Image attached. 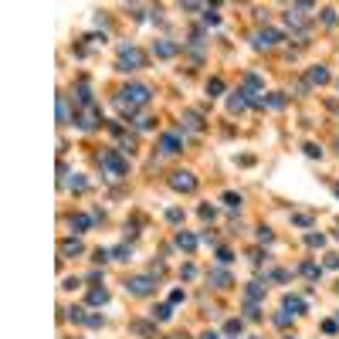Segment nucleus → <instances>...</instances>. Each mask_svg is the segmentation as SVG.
<instances>
[{
    "instance_id": "16",
    "label": "nucleus",
    "mask_w": 339,
    "mask_h": 339,
    "mask_svg": "<svg viewBox=\"0 0 339 339\" xmlns=\"http://www.w3.org/2000/svg\"><path fill=\"white\" fill-rule=\"evenodd\" d=\"M329 81V71L322 65H316V68H309V85H326Z\"/></svg>"
},
{
    "instance_id": "19",
    "label": "nucleus",
    "mask_w": 339,
    "mask_h": 339,
    "mask_svg": "<svg viewBox=\"0 0 339 339\" xmlns=\"http://www.w3.org/2000/svg\"><path fill=\"white\" fill-rule=\"evenodd\" d=\"M281 309H288V312H305V302H302L299 295H285V302H281Z\"/></svg>"
},
{
    "instance_id": "10",
    "label": "nucleus",
    "mask_w": 339,
    "mask_h": 339,
    "mask_svg": "<svg viewBox=\"0 0 339 339\" xmlns=\"http://www.w3.org/2000/svg\"><path fill=\"white\" fill-rule=\"evenodd\" d=\"M160 153H163V156H173V153H180V129H177V133L160 136Z\"/></svg>"
},
{
    "instance_id": "22",
    "label": "nucleus",
    "mask_w": 339,
    "mask_h": 339,
    "mask_svg": "<svg viewBox=\"0 0 339 339\" xmlns=\"http://www.w3.org/2000/svg\"><path fill=\"white\" fill-rule=\"evenodd\" d=\"M105 302H109V292L105 288H92L88 292V305H105Z\"/></svg>"
},
{
    "instance_id": "14",
    "label": "nucleus",
    "mask_w": 339,
    "mask_h": 339,
    "mask_svg": "<svg viewBox=\"0 0 339 339\" xmlns=\"http://www.w3.org/2000/svg\"><path fill=\"white\" fill-rule=\"evenodd\" d=\"M244 105H248V99H244V92H234V95L227 99V109H231V116H238V112H244Z\"/></svg>"
},
{
    "instance_id": "25",
    "label": "nucleus",
    "mask_w": 339,
    "mask_h": 339,
    "mask_svg": "<svg viewBox=\"0 0 339 339\" xmlns=\"http://www.w3.org/2000/svg\"><path fill=\"white\" fill-rule=\"evenodd\" d=\"M68 187H71V194H85L88 190V180L85 177H75V180H68Z\"/></svg>"
},
{
    "instance_id": "27",
    "label": "nucleus",
    "mask_w": 339,
    "mask_h": 339,
    "mask_svg": "<svg viewBox=\"0 0 339 339\" xmlns=\"http://www.w3.org/2000/svg\"><path fill=\"white\" fill-rule=\"evenodd\" d=\"M220 92H224V81H220V78H210V81H207V95L214 99V95H220Z\"/></svg>"
},
{
    "instance_id": "30",
    "label": "nucleus",
    "mask_w": 339,
    "mask_h": 339,
    "mask_svg": "<svg viewBox=\"0 0 339 339\" xmlns=\"http://www.w3.org/2000/svg\"><path fill=\"white\" fill-rule=\"evenodd\" d=\"M305 244H309V248H322L326 238H322V234H305Z\"/></svg>"
},
{
    "instance_id": "28",
    "label": "nucleus",
    "mask_w": 339,
    "mask_h": 339,
    "mask_svg": "<svg viewBox=\"0 0 339 339\" xmlns=\"http://www.w3.org/2000/svg\"><path fill=\"white\" fill-rule=\"evenodd\" d=\"M302 275H305V278H319V265H316V261H305V265H302Z\"/></svg>"
},
{
    "instance_id": "34",
    "label": "nucleus",
    "mask_w": 339,
    "mask_h": 339,
    "mask_svg": "<svg viewBox=\"0 0 339 339\" xmlns=\"http://www.w3.org/2000/svg\"><path fill=\"white\" fill-rule=\"evenodd\" d=\"M217 261H220V265H231V261H234V255H231L227 248H217Z\"/></svg>"
},
{
    "instance_id": "40",
    "label": "nucleus",
    "mask_w": 339,
    "mask_h": 339,
    "mask_svg": "<svg viewBox=\"0 0 339 339\" xmlns=\"http://www.w3.org/2000/svg\"><path fill=\"white\" fill-rule=\"evenodd\" d=\"M268 105H271V109H281V105H285V99H281L278 92H271V95H268Z\"/></svg>"
},
{
    "instance_id": "24",
    "label": "nucleus",
    "mask_w": 339,
    "mask_h": 339,
    "mask_svg": "<svg viewBox=\"0 0 339 339\" xmlns=\"http://www.w3.org/2000/svg\"><path fill=\"white\" fill-rule=\"evenodd\" d=\"M129 255H133L129 244H116V248H112V258H116V261H129Z\"/></svg>"
},
{
    "instance_id": "18",
    "label": "nucleus",
    "mask_w": 339,
    "mask_h": 339,
    "mask_svg": "<svg viewBox=\"0 0 339 339\" xmlns=\"http://www.w3.org/2000/svg\"><path fill=\"white\" fill-rule=\"evenodd\" d=\"M177 248L194 251V248H197V238H194V234H187V231H180V234H177Z\"/></svg>"
},
{
    "instance_id": "32",
    "label": "nucleus",
    "mask_w": 339,
    "mask_h": 339,
    "mask_svg": "<svg viewBox=\"0 0 339 339\" xmlns=\"http://www.w3.org/2000/svg\"><path fill=\"white\" fill-rule=\"evenodd\" d=\"M292 316H295V312H288V309H281V312L275 316V326H288V322H292Z\"/></svg>"
},
{
    "instance_id": "38",
    "label": "nucleus",
    "mask_w": 339,
    "mask_h": 339,
    "mask_svg": "<svg viewBox=\"0 0 339 339\" xmlns=\"http://www.w3.org/2000/svg\"><path fill=\"white\" fill-rule=\"evenodd\" d=\"M224 333H227V336H234V333H241V319H231V322L224 326Z\"/></svg>"
},
{
    "instance_id": "2",
    "label": "nucleus",
    "mask_w": 339,
    "mask_h": 339,
    "mask_svg": "<svg viewBox=\"0 0 339 339\" xmlns=\"http://www.w3.org/2000/svg\"><path fill=\"white\" fill-rule=\"evenodd\" d=\"M99 166L109 173L112 183L126 177V160H122V153H116V149H102V153H99Z\"/></svg>"
},
{
    "instance_id": "15",
    "label": "nucleus",
    "mask_w": 339,
    "mask_h": 339,
    "mask_svg": "<svg viewBox=\"0 0 339 339\" xmlns=\"http://www.w3.org/2000/svg\"><path fill=\"white\" fill-rule=\"evenodd\" d=\"M92 220H95V217H85V214H71V217H68V227H71V231L78 234V231H85V227H88Z\"/></svg>"
},
{
    "instance_id": "13",
    "label": "nucleus",
    "mask_w": 339,
    "mask_h": 339,
    "mask_svg": "<svg viewBox=\"0 0 339 339\" xmlns=\"http://www.w3.org/2000/svg\"><path fill=\"white\" fill-rule=\"evenodd\" d=\"M58 122H61V126L75 122V116H71V109H68V95H58Z\"/></svg>"
},
{
    "instance_id": "46",
    "label": "nucleus",
    "mask_w": 339,
    "mask_h": 339,
    "mask_svg": "<svg viewBox=\"0 0 339 339\" xmlns=\"http://www.w3.org/2000/svg\"><path fill=\"white\" fill-rule=\"evenodd\" d=\"M183 278H187V281L197 278V268H194V265H183Z\"/></svg>"
},
{
    "instance_id": "44",
    "label": "nucleus",
    "mask_w": 339,
    "mask_h": 339,
    "mask_svg": "<svg viewBox=\"0 0 339 339\" xmlns=\"http://www.w3.org/2000/svg\"><path fill=\"white\" fill-rule=\"evenodd\" d=\"M336 329H339V326H336V322H333V319H326V322H322V333H329V336H333Z\"/></svg>"
},
{
    "instance_id": "17",
    "label": "nucleus",
    "mask_w": 339,
    "mask_h": 339,
    "mask_svg": "<svg viewBox=\"0 0 339 339\" xmlns=\"http://www.w3.org/2000/svg\"><path fill=\"white\" fill-rule=\"evenodd\" d=\"M153 51H156V58H173V55H177V44H173V41H156Z\"/></svg>"
},
{
    "instance_id": "1",
    "label": "nucleus",
    "mask_w": 339,
    "mask_h": 339,
    "mask_svg": "<svg viewBox=\"0 0 339 339\" xmlns=\"http://www.w3.org/2000/svg\"><path fill=\"white\" fill-rule=\"evenodd\" d=\"M149 99H153V88L149 85H126L122 92H119V99H116V105H119V112H126V116H133L136 109H142V105H149Z\"/></svg>"
},
{
    "instance_id": "37",
    "label": "nucleus",
    "mask_w": 339,
    "mask_h": 339,
    "mask_svg": "<svg viewBox=\"0 0 339 339\" xmlns=\"http://www.w3.org/2000/svg\"><path fill=\"white\" fill-rule=\"evenodd\" d=\"M244 316H248V319H258V316H261V312H258V302H248V305H244Z\"/></svg>"
},
{
    "instance_id": "21",
    "label": "nucleus",
    "mask_w": 339,
    "mask_h": 339,
    "mask_svg": "<svg viewBox=\"0 0 339 339\" xmlns=\"http://www.w3.org/2000/svg\"><path fill=\"white\" fill-rule=\"evenodd\" d=\"M261 299H265V285L261 281H251L248 285V302H261Z\"/></svg>"
},
{
    "instance_id": "4",
    "label": "nucleus",
    "mask_w": 339,
    "mask_h": 339,
    "mask_svg": "<svg viewBox=\"0 0 339 339\" xmlns=\"http://www.w3.org/2000/svg\"><path fill=\"white\" fill-rule=\"evenodd\" d=\"M153 288H156V278L153 275H133V278H126V292L129 295L146 299V295H153Z\"/></svg>"
},
{
    "instance_id": "12",
    "label": "nucleus",
    "mask_w": 339,
    "mask_h": 339,
    "mask_svg": "<svg viewBox=\"0 0 339 339\" xmlns=\"http://www.w3.org/2000/svg\"><path fill=\"white\" fill-rule=\"evenodd\" d=\"M149 316H153V322H170V319H173V305H170V302H163V305H156Z\"/></svg>"
},
{
    "instance_id": "5",
    "label": "nucleus",
    "mask_w": 339,
    "mask_h": 339,
    "mask_svg": "<svg viewBox=\"0 0 339 339\" xmlns=\"http://www.w3.org/2000/svg\"><path fill=\"white\" fill-rule=\"evenodd\" d=\"M75 122H78V129H85V133L99 129V126H102V112H99V105H88V109L75 112Z\"/></svg>"
},
{
    "instance_id": "23",
    "label": "nucleus",
    "mask_w": 339,
    "mask_h": 339,
    "mask_svg": "<svg viewBox=\"0 0 339 339\" xmlns=\"http://www.w3.org/2000/svg\"><path fill=\"white\" fill-rule=\"evenodd\" d=\"M68 319H71V322H78V326H85V319H88V309L75 305V309H68Z\"/></svg>"
},
{
    "instance_id": "6",
    "label": "nucleus",
    "mask_w": 339,
    "mask_h": 339,
    "mask_svg": "<svg viewBox=\"0 0 339 339\" xmlns=\"http://www.w3.org/2000/svg\"><path fill=\"white\" fill-rule=\"evenodd\" d=\"M170 187H173L177 194H194V190H197V177H194L190 170H177V173L170 177Z\"/></svg>"
},
{
    "instance_id": "7",
    "label": "nucleus",
    "mask_w": 339,
    "mask_h": 339,
    "mask_svg": "<svg viewBox=\"0 0 339 339\" xmlns=\"http://www.w3.org/2000/svg\"><path fill=\"white\" fill-rule=\"evenodd\" d=\"M281 41V34L275 31V27H265V31H255V38H251V44L258 48V51H265V48H275Z\"/></svg>"
},
{
    "instance_id": "42",
    "label": "nucleus",
    "mask_w": 339,
    "mask_h": 339,
    "mask_svg": "<svg viewBox=\"0 0 339 339\" xmlns=\"http://www.w3.org/2000/svg\"><path fill=\"white\" fill-rule=\"evenodd\" d=\"M292 220H295V224H299V227H309V224H312V217H309V214H295V217H292Z\"/></svg>"
},
{
    "instance_id": "43",
    "label": "nucleus",
    "mask_w": 339,
    "mask_h": 339,
    "mask_svg": "<svg viewBox=\"0 0 339 339\" xmlns=\"http://www.w3.org/2000/svg\"><path fill=\"white\" fill-rule=\"evenodd\" d=\"M305 156H312V160H316V156H322V149H319L316 142H309V146H305Z\"/></svg>"
},
{
    "instance_id": "33",
    "label": "nucleus",
    "mask_w": 339,
    "mask_h": 339,
    "mask_svg": "<svg viewBox=\"0 0 339 339\" xmlns=\"http://www.w3.org/2000/svg\"><path fill=\"white\" fill-rule=\"evenodd\" d=\"M203 10H207V14H203V20H207L210 27H217V24H220V17H217V10H210V7H203Z\"/></svg>"
},
{
    "instance_id": "9",
    "label": "nucleus",
    "mask_w": 339,
    "mask_h": 339,
    "mask_svg": "<svg viewBox=\"0 0 339 339\" xmlns=\"http://www.w3.org/2000/svg\"><path fill=\"white\" fill-rule=\"evenodd\" d=\"M58 255H61V258H78V255H85V244H81L78 238H65V241L58 244Z\"/></svg>"
},
{
    "instance_id": "41",
    "label": "nucleus",
    "mask_w": 339,
    "mask_h": 339,
    "mask_svg": "<svg viewBox=\"0 0 339 339\" xmlns=\"http://www.w3.org/2000/svg\"><path fill=\"white\" fill-rule=\"evenodd\" d=\"M136 129H153V119H149V116H139V119H136Z\"/></svg>"
},
{
    "instance_id": "35",
    "label": "nucleus",
    "mask_w": 339,
    "mask_h": 339,
    "mask_svg": "<svg viewBox=\"0 0 339 339\" xmlns=\"http://www.w3.org/2000/svg\"><path fill=\"white\" fill-rule=\"evenodd\" d=\"M258 241H261V244H271V241H275V234H271L268 227H258Z\"/></svg>"
},
{
    "instance_id": "48",
    "label": "nucleus",
    "mask_w": 339,
    "mask_h": 339,
    "mask_svg": "<svg viewBox=\"0 0 339 339\" xmlns=\"http://www.w3.org/2000/svg\"><path fill=\"white\" fill-rule=\"evenodd\" d=\"M333 190H336V197H339V183H336V187H333Z\"/></svg>"
},
{
    "instance_id": "49",
    "label": "nucleus",
    "mask_w": 339,
    "mask_h": 339,
    "mask_svg": "<svg viewBox=\"0 0 339 339\" xmlns=\"http://www.w3.org/2000/svg\"><path fill=\"white\" fill-rule=\"evenodd\" d=\"M288 339H292V336H288Z\"/></svg>"
},
{
    "instance_id": "29",
    "label": "nucleus",
    "mask_w": 339,
    "mask_h": 339,
    "mask_svg": "<svg viewBox=\"0 0 339 339\" xmlns=\"http://www.w3.org/2000/svg\"><path fill=\"white\" fill-rule=\"evenodd\" d=\"M166 220H170V224H180V220H183V210H180V207H170V210H166Z\"/></svg>"
},
{
    "instance_id": "31",
    "label": "nucleus",
    "mask_w": 339,
    "mask_h": 339,
    "mask_svg": "<svg viewBox=\"0 0 339 339\" xmlns=\"http://www.w3.org/2000/svg\"><path fill=\"white\" fill-rule=\"evenodd\" d=\"M102 322H105V319H102V316H95V312H88V319H85V326H88V329H102Z\"/></svg>"
},
{
    "instance_id": "47",
    "label": "nucleus",
    "mask_w": 339,
    "mask_h": 339,
    "mask_svg": "<svg viewBox=\"0 0 339 339\" xmlns=\"http://www.w3.org/2000/svg\"><path fill=\"white\" fill-rule=\"evenodd\" d=\"M200 339H220V336H217V333H210V329H207V333H203Z\"/></svg>"
},
{
    "instance_id": "11",
    "label": "nucleus",
    "mask_w": 339,
    "mask_h": 339,
    "mask_svg": "<svg viewBox=\"0 0 339 339\" xmlns=\"http://www.w3.org/2000/svg\"><path fill=\"white\" fill-rule=\"evenodd\" d=\"M180 122H183L180 129H187V133H200V129H203V122H200V116H197V112H183V119H180Z\"/></svg>"
},
{
    "instance_id": "39",
    "label": "nucleus",
    "mask_w": 339,
    "mask_h": 339,
    "mask_svg": "<svg viewBox=\"0 0 339 339\" xmlns=\"http://www.w3.org/2000/svg\"><path fill=\"white\" fill-rule=\"evenodd\" d=\"M322 20H326V24L333 27V24L339 20V17H336V10H333V7H326V10H322Z\"/></svg>"
},
{
    "instance_id": "36",
    "label": "nucleus",
    "mask_w": 339,
    "mask_h": 339,
    "mask_svg": "<svg viewBox=\"0 0 339 339\" xmlns=\"http://www.w3.org/2000/svg\"><path fill=\"white\" fill-rule=\"evenodd\" d=\"M224 203H227V207H234V210H238V207H241V197H238V194H231V190H227V194H224Z\"/></svg>"
},
{
    "instance_id": "8",
    "label": "nucleus",
    "mask_w": 339,
    "mask_h": 339,
    "mask_svg": "<svg viewBox=\"0 0 339 339\" xmlns=\"http://www.w3.org/2000/svg\"><path fill=\"white\" fill-rule=\"evenodd\" d=\"M75 105H78V109H88V105H95L88 78H78V81H75Z\"/></svg>"
},
{
    "instance_id": "20",
    "label": "nucleus",
    "mask_w": 339,
    "mask_h": 339,
    "mask_svg": "<svg viewBox=\"0 0 339 339\" xmlns=\"http://www.w3.org/2000/svg\"><path fill=\"white\" fill-rule=\"evenodd\" d=\"M207 278H210V285H217V288H227V285H231V275H227V271H210Z\"/></svg>"
},
{
    "instance_id": "26",
    "label": "nucleus",
    "mask_w": 339,
    "mask_h": 339,
    "mask_svg": "<svg viewBox=\"0 0 339 339\" xmlns=\"http://www.w3.org/2000/svg\"><path fill=\"white\" fill-rule=\"evenodd\" d=\"M133 329L139 333V336H146V339H156V329H153V326H146V322H133Z\"/></svg>"
},
{
    "instance_id": "3",
    "label": "nucleus",
    "mask_w": 339,
    "mask_h": 339,
    "mask_svg": "<svg viewBox=\"0 0 339 339\" xmlns=\"http://www.w3.org/2000/svg\"><path fill=\"white\" fill-rule=\"evenodd\" d=\"M142 65H146V55L136 44H122L119 48V65H116L119 71H136V68H142Z\"/></svg>"
},
{
    "instance_id": "45",
    "label": "nucleus",
    "mask_w": 339,
    "mask_h": 339,
    "mask_svg": "<svg viewBox=\"0 0 339 339\" xmlns=\"http://www.w3.org/2000/svg\"><path fill=\"white\" fill-rule=\"evenodd\" d=\"M200 217H203V220H214V207H207V203H203V207H200Z\"/></svg>"
}]
</instances>
